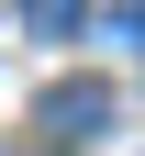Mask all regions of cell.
I'll use <instances>...</instances> for the list:
<instances>
[{
    "label": "cell",
    "instance_id": "cell-1",
    "mask_svg": "<svg viewBox=\"0 0 145 156\" xmlns=\"http://www.w3.org/2000/svg\"><path fill=\"white\" fill-rule=\"evenodd\" d=\"M34 123H45V134H67V145H89V134L112 123V89H100V78H56L45 101H34Z\"/></svg>",
    "mask_w": 145,
    "mask_h": 156
},
{
    "label": "cell",
    "instance_id": "cell-2",
    "mask_svg": "<svg viewBox=\"0 0 145 156\" xmlns=\"http://www.w3.org/2000/svg\"><path fill=\"white\" fill-rule=\"evenodd\" d=\"M89 34H112V45H145V0H123V11H100Z\"/></svg>",
    "mask_w": 145,
    "mask_h": 156
}]
</instances>
